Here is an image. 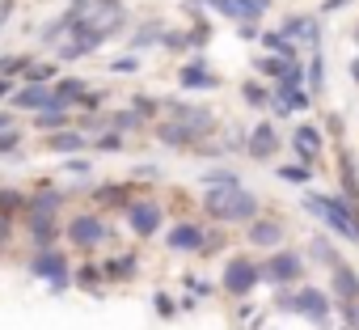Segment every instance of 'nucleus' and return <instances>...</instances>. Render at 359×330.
<instances>
[{"mask_svg":"<svg viewBox=\"0 0 359 330\" xmlns=\"http://www.w3.org/2000/svg\"><path fill=\"white\" fill-rule=\"evenodd\" d=\"M9 233H13V229H9V216H0V250H5V242H9Z\"/></svg>","mask_w":359,"mask_h":330,"instance_id":"47","label":"nucleus"},{"mask_svg":"<svg viewBox=\"0 0 359 330\" xmlns=\"http://www.w3.org/2000/svg\"><path fill=\"white\" fill-rule=\"evenodd\" d=\"M140 123H144V119H140L135 110H118V114H114V131H135Z\"/></svg>","mask_w":359,"mask_h":330,"instance_id":"37","label":"nucleus"},{"mask_svg":"<svg viewBox=\"0 0 359 330\" xmlns=\"http://www.w3.org/2000/svg\"><path fill=\"white\" fill-rule=\"evenodd\" d=\"M127 229L135 233V237H156V229H161V220H165V212H161V204H152V199H140V204H127Z\"/></svg>","mask_w":359,"mask_h":330,"instance_id":"7","label":"nucleus"},{"mask_svg":"<svg viewBox=\"0 0 359 330\" xmlns=\"http://www.w3.org/2000/svg\"><path fill=\"white\" fill-rule=\"evenodd\" d=\"M283 237H287V229H283V220H275V216H258L254 225H245V242L250 246H258V250H283Z\"/></svg>","mask_w":359,"mask_h":330,"instance_id":"10","label":"nucleus"},{"mask_svg":"<svg viewBox=\"0 0 359 330\" xmlns=\"http://www.w3.org/2000/svg\"><path fill=\"white\" fill-rule=\"evenodd\" d=\"M330 288H334V296H338V305H359V271L342 258L334 271H330Z\"/></svg>","mask_w":359,"mask_h":330,"instance_id":"16","label":"nucleus"},{"mask_svg":"<svg viewBox=\"0 0 359 330\" xmlns=\"http://www.w3.org/2000/svg\"><path fill=\"white\" fill-rule=\"evenodd\" d=\"M51 77H55V68H51V64H34V68H30V77H26V81H30V85H47V81H51Z\"/></svg>","mask_w":359,"mask_h":330,"instance_id":"38","label":"nucleus"},{"mask_svg":"<svg viewBox=\"0 0 359 330\" xmlns=\"http://www.w3.org/2000/svg\"><path fill=\"white\" fill-rule=\"evenodd\" d=\"M241 98H245V102H250V106H258V110H262V106H271V102H275V93H266V89H262V85H258V81H245V85H241Z\"/></svg>","mask_w":359,"mask_h":330,"instance_id":"32","label":"nucleus"},{"mask_svg":"<svg viewBox=\"0 0 359 330\" xmlns=\"http://www.w3.org/2000/svg\"><path fill=\"white\" fill-rule=\"evenodd\" d=\"M203 208L220 225H254L258 220V195L245 191V187H237V191H208Z\"/></svg>","mask_w":359,"mask_h":330,"instance_id":"3","label":"nucleus"},{"mask_svg":"<svg viewBox=\"0 0 359 330\" xmlns=\"http://www.w3.org/2000/svg\"><path fill=\"white\" fill-rule=\"evenodd\" d=\"M208 5H212L216 13L233 18L237 26H245V22H254V26H258V18L266 13V5H271V0H208Z\"/></svg>","mask_w":359,"mask_h":330,"instance_id":"15","label":"nucleus"},{"mask_svg":"<svg viewBox=\"0 0 359 330\" xmlns=\"http://www.w3.org/2000/svg\"><path fill=\"white\" fill-rule=\"evenodd\" d=\"M169 119L182 123V127L195 131V136H208V131L216 127V114H212L208 106H187V102H173V106H169Z\"/></svg>","mask_w":359,"mask_h":330,"instance_id":"14","label":"nucleus"},{"mask_svg":"<svg viewBox=\"0 0 359 330\" xmlns=\"http://www.w3.org/2000/svg\"><path fill=\"white\" fill-rule=\"evenodd\" d=\"M156 140H161L165 148H195V140H199V136H195V131H187L182 123H173V119H169V123H161V127H156Z\"/></svg>","mask_w":359,"mask_h":330,"instance_id":"19","label":"nucleus"},{"mask_svg":"<svg viewBox=\"0 0 359 330\" xmlns=\"http://www.w3.org/2000/svg\"><path fill=\"white\" fill-rule=\"evenodd\" d=\"M110 68H114V72H135V68H140V64H135V60H131V55H118V60H114V64H110Z\"/></svg>","mask_w":359,"mask_h":330,"instance_id":"44","label":"nucleus"},{"mask_svg":"<svg viewBox=\"0 0 359 330\" xmlns=\"http://www.w3.org/2000/svg\"><path fill=\"white\" fill-rule=\"evenodd\" d=\"M47 148H51L55 157H76V152L89 148V140H85L81 131H55V136L47 140Z\"/></svg>","mask_w":359,"mask_h":330,"instance_id":"20","label":"nucleus"},{"mask_svg":"<svg viewBox=\"0 0 359 330\" xmlns=\"http://www.w3.org/2000/svg\"><path fill=\"white\" fill-rule=\"evenodd\" d=\"M304 85H309V93H321V85H325V64H321V51H313V64H309V72H304Z\"/></svg>","mask_w":359,"mask_h":330,"instance_id":"31","label":"nucleus"},{"mask_svg":"<svg viewBox=\"0 0 359 330\" xmlns=\"http://www.w3.org/2000/svg\"><path fill=\"white\" fill-rule=\"evenodd\" d=\"M177 85H182V89H216L220 81L212 77V68H203V64H187L182 72H177Z\"/></svg>","mask_w":359,"mask_h":330,"instance_id":"22","label":"nucleus"},{"mask_svg":"<svg viewBox=\"0 0 359 330\" xmlns=\"http://www.w3.org/2000/svg\"><path fill=\"white\" fill-rule=\"evenodd\" d=\"M262 47H266L271 55H279V60H296V43H292L283 30H266V34H262Z\"/></svg>","mask_w":359,"mask_h":330,"instance_id":"24","label":"nucleus"},{"mask_svg":"<svg viewBox=\"0 0 359 330\" xmlns=\"http://www.w3.org/2000/svg\"><path fill=\"white\" fill-rule=\"evenodd\" d=\"M68 237H72V246H102L106 237H110V229H106V220L97 216V212H81V216H72V225H68Z\"/></svg>","mask_w":359,"mask_h":330,"instance_id":"9","label":"nucleus"},{"mask_svg":"<svg viewBox=\"0 0 359 330\" xmlns=\"http://www.w3.org/2000/svg\"><path fill=\"white\" fill-rule=\"evenodd\" d=\"M55 98H60V102H68V106H72V102H85V98H89V85H85V81H76V77H64V81H60V89H55Z\"/></svg>","mask_w":359,"mask_h":330,"instance_id":"28","label":"nucleus"},{"mask_svg":"<svg viewBox=\"0 0 359 330\" xmlns=\"http://www.w3.org/2000/svg\"><path fill=\"white\" fill-rule=\"evenodd\" d=\"M51 102H55V89H47V85H22V89L13 93V106H18V110H39V114H43Z\"/></svg>","mask_w":359,"mask_h":330,"instance_id":"17","label":"nucleus"},{"mask_svg":"<svg viewBox=\"0 0 359 330\" xmlns=\"http://www.w3.org/2000/svg\"><path fill=\"white\" fill-rule=\"evenodd\" d=\"M18 208H30V199H26L22 191H9V187H5V191H0V216H13Z\"/></svg>","mask_w":359,"mask_h":330,"instance_id":"33","label":"nucleus"},{"mask_svg":"<svg viewBox=\"0 0 359 330\" xmlns=\"http://www.w3.org/2000/svg\"><path fill=\"white\" fill-rule=\"evenodd\" d=\"M325 136H334V140L342 136V119L338 114H325Z\"/></svg>","mask_w":359,"mask_h":330,"instance_id":"45","label":"nucleus"},{"mask_svg":"<svg viewBox=\"0 0 359 330\" xmlns=\"http://www.w3.org/2000/svg\"><path fill=\"white\" fill-rule=\"evenodd\" d=\"M135 271V258L127 254V258H114V263H106V275L110 279H123V275H131Z\"/></svg>","mask_w":359,"mask_h":330,"instance_id":"35","label":"nucleus"},{"mask_svg":"<svg viewBox=\"0 0 359 330\" xmlns=\"http://www.w3.org/2000/svg\"><path fill=\"white\" fill-rule=\"evenodd\" d=\"M351 81H355V85H359V55H355V60H351Z\"/></svg>","mask_w":359,"mask_h":330,"instance_id":"49","label":"nucleus"},{"mask_svg":"<svg viewBox=\"0 0 359 330\" xmlns=\"http://www.w3.org/2000/svg\"><path fill=\"white\" fill-rule=\"evenodd\" d=\"M93 148H102V152H123V131H106V136H97Z\"/></svg>","mask_w":359,"mask_h":330,"instance_id":"34","label":"nucleus"},{"mask_svg":"<svg viewBox=\"0 0 359 330\" xmlns=\"http://www.w3.org/2000/svg\"><path fill=\"white\" fill-rule=\"evenodd\" d=\"M275 309H279V313H300V317H309L317 330H330V322H334V305H330L325 288H317V284L283 288V292L275 296Z\"/></svg>","mask_w":359,"mask_h":330,"instance_id":"2","label":"nucleus"},{"mask_svg":"<svg viewBox=\"0 0 359 330\" xmlns=\"http://www.w3.org/2000/svg\"><path fill=\"white\" fill-rule=\"evenodd\" d=\"M187 288H195V292H199V296H208V292H212V284H203V279H199V275H187Z\"/></svg>","mask_w":359,"mask_h":330,"instance_id":"46","label":"nucleus"},{"mask_svg":"<svg viewBox=\"0 0 359 330\" xmlns=\"http://www.w3.org/2000/svg\"><path fill=\"white\" fill-rule=\"evenodd\" d=\"M342 5H346V0H325V5H321V13H338Z\"/></svg>","mask_w":359,"mask_h":330,"instance_id":"48","label":"nucleus"},{"mask_svg":"<svg viewBox=\"0 0 359 330\" xmlns=\"http://www.w3.org/2000/svg\"><path fill=\"white\" fill-rule=\"evenodd\" d=\"M64 123H68V102H60V98H55V102L39 114V127L55 136V131H64Z\"/></svg>","mask_w":359,"mask_h":330,"instance_id":"25","label":"nucleus"},{"mask_svg":"<svg viewBox=\"0 0 359 330\" xmlns=\"http://www.w3.org/2000/svg\"><path fill=\"white\" fill-rule=\"evenodd\" d=\"M18 144H22V131H18V127L0 131V157H13V152H18Z\"/></svg>","mask_w":359,"mask_h":330,"instance_id":"36","label":"nucleus"},{"mask_svg":"<svg viewBox=\"0 0 359 330\" xmlns=\"http://www.w3.org/2000/svg\"><path fill=\"white\" fill-rule=\"evenodd\" d=\"M338 178H342V199L359 204V165H355L351 148H338Z\"/></svg>","mask_w":359,"mask_h":330,"instance_id":"18","label":"nucleus"},{"mask_svg":"<svg viewBox=\"0 0 359 330\" xmlns=\"http://www.w3.org/2000/svg\"><path fill=\"white\" fill-rule=\"evenodd\" d=\"M131 110H135V114H140V119H152V114H156V102H152V98H144V93H140V98H135V102H131Z\"/></svg>","mask_w":359,"mask_h":330,"instance_id":"39","label":"nucleus"},{"mask_svg":"<svg viewBox=\"0 0 359 330\" xmlns=\"http://www.w3.org/2000/svg\"><path fill=\"white\" fill-rule=\"evenodd\" d=\"M279 178L292 183V187H309V183H313V165H304V161H296V165H279Z\"/></svg>","mask_w":359,"mask_h":330,"instance_id":"29","label":"nucleus"},{"mask_svg":"<svg viewBox=\"0 0 359 330\" xmlns=\"http://www.w3.org/2000/svg\"><path fill=\"white\" fill-rule=\"evenodd\" d=\"M342 330H346V326H342Z\"/></svg>","mask_w":359,"mask_h":330,"instance_id":"52","label":"nucleus"},{"mask_svg":"<svg viewBox=\"0 0 359 330\" xmlns=\"http://www.w3.org/2000/svg\"><path fill=\"white\" fill-rule=\"evenodd\" d=\"M30 271H34L39 279H47L51 292H64V288H68V258H64L60 250H39V254L30 258Z\"/></svg>","mask_w":359,"mask_h":330,"instance_id":"6","label":"nucleus"},{"mask_svg":"<svg viewBox=\"0 0 359 330\" xmlns=\"http://www.w3.org/2000/svg\"><path fill=\"white\" fill-rule=\"evenodd\" d=\"M279 144H283V140H279V127H275V123H266V119H262V123H254V131L245 136V152H250L254 161H271V157L279 152Z\"/></svg>","mask_w":359,"mask_h":330,"instance_id":"12","label":"nucleus"},{"mask_svg":"<svg viewBox=\"0 0 359 330\" xmlns=\"http://www.w3.org/2000/svg\"><path fill=\"white\" fill-rule=\"evenodd\" d=\"M165 246H169L173 254H203V250H208V233H203V225L182 220V225H173V229L165 233Z\"/></svg>","mask_w":359,"mask_h":330,"instance_id":"8","label":"nucleus"},{"mask_svg":"<svg viewBox=\"0 0 359 330\" xmlns=\"http://www.w3.org/2000/svg\"><path fill=\"white\" fill-rule=\"evenodd\" d=\"M9 127H13V119H9L5 110H0V131H9Z\"/></svg>","mask_w":359,"mask_h":330,"instance_id":"50","label":"nucleus"},{"mask_svg":"<svg viewBox=\"0 0 359 330\" xmlns=\"http://www.w3.org/2000/svg\"><path fill=\"white\" fill-rule=\"evenodd\" d=\"M152 305H156V313H161V317H173V313H177V305H173L165 292H156V296H152Z\"/></svg>","mask_w":359,"mask_h":330,"instance_id":"42","label":"nucleus"},{"mask_svg":"<svg viewBox=\"0 0 359 330\" xmlns=\"http://www.w3.org/2000/svg\"><path fill=\"white\" fill-rule=\"evenodd\" d=\"M64 204V195L60 191H39L34 199H30V208H26V216H55V208Z\"/></svg>","mask_w":359,"mask_h":330,"instance_id":"27","label":"nucleus"},{"mask_svg":"<svg viewBox=\"0 0 359 330\" xmlns=\"http://www.w3.org/2000/svg\"><path fill=\"white\" fill-rule=\"evenodd\" d=\"M309 258H313V263H321V267H330V271L342 263V254H338V250L330 246V237H321V233L309 242Z\"/></svg>","mask_w":359,"mask_h":330,"instance_id":"23","label":"nucleus"},{"mask_svg":"<svg viewBox=\"0 0 359 330\" xmlns=\"http://www.w3.org/2000/svg\"><path fill=\"white\" fill-rule=\"evenodd\" d=\"M342 326L346 330H359V305H342Z\"/></svg>","mask_w":359,"mask_h":330,"instance_id":"43","label":"nucleus"},{"mask_svg":"<svg viewBox=\"0 0 359 330\" xmlns=\"http://www.w3.org/2000/svg\"><path fill=\"white\" fill-rule=\"evenodd\" d=\"M258 284H262V267H258L254 258H229V263H224L220 288H224L229 296H250Z\"/></svg>","mask_w":359,"mask_h":330,"instance_id":"5","label":"nucleus"},{"mask_svg":"<svg viewBox=\"0 0 359 330\" xmlns=\"http://www.w3.org/2000/svg\"><path fill=\"white\" fill-rule=\"evenodd\" d=\"M26 225H30V237L39 242V250H55V233H60L55 216H26Z\"/></svg>","mask_w":359,"mask_h":330,"instance_id":"21","label":"nucleus"},{"mask_svg":"<svg viewBox=\"0 0 359 330\" xmlns=\"http://www.w3.org/2000/svg\"><path fill=\"white\" fill-rule=\"evenodd\" d=\"M5 93H9V81H5V77H0V98H5Z\"/></svg>","mask_w":359,"mask_h":330,"instance_id":"51","label":"nucleus"},{"mask_svg":"<svg viewBox=\"0 0 359 330\" xmlns=\"http://www.w3.org/2000/svg\"><path fill=\"white\" fill-rule=\"evenodd\" d=\"M321 148H325V131H321L317 123H300V127L292 131V152H296L304 165H313V161L321 157Z\"/></svg>","mask_w":359,"mask_h":330,"instance_id":"13","label":"nucleus"},{"mask_svg":"<svg viewBox=\"0 0 359 330\" xmlns=\"http://www.w3.org/2000/svg\"><path fill=\"white\" fill-rule=\"evenodd\" d=\"M203 187L208 191H237L241 187V174L237 170H208L203 174Z\"/></svg>","mask_w":359,"mask_h":330,"instance_id":"26","label":"nucleus"},{"mask_svg":"<svg viewBox=\"0 0 359 330\" xmlns=\"http://www.w3.org/2000/svg\"><path fill=\"white\" fill-rule=\"evenodd\" d=\"M97 199H102V204H127V191H123V187H102Z\"/></svg>","mask_w":359,"mask_h":330,"instance_id":"40","label":"nucleus"},{"mask_svg":"<svg viewBox=\"0 0 359 330\" xmlns=\"http://www.w3.org/2000/svg\"><path fill=\"white\" fill-rule=\"evenodd\" d=\"M152 39H165V26H161V22L140 26V30H135V39H131V47H135V51H144V47H152Z\"/></svg>","mask_w":359,"mask_h":330,"instance_id":"30","label":"nucleus"},{"mask_svg":"<svg viewBox=\"0 0 359 330\" xmlns=\"http://www.w3.org/2000/svg\"><path fill=\"white\" fill-rule=\"evenodd\" d=\"M262 279L266 284H275L279 292L283 288H300V279H304V254L300 250H275L266 263H262Z\"/></svg>","mask_w":359,"mask_h":330,"instance_id":"4","label":"nucleus"},{"mask_svg":"<svg viewBox=\"0 0 359 330\" xmlns=\"http://www.w3.org/2000/svg\"><path fill=\"white\" fill-rule=\"evenodd\" d=\"M300 204H304V212L317 216L325 229H334L338 237H346V242L359 246V204H351V199H342V195H321V191H304Z\"/></svg>","mask_w":359,"mask_h":330,"instance_id":"1","label":"nucleus"},{"mask_svg":"<svg viewBox=\"0 0 359 330\" xmlns=\"http://www.w3.org/2000/svg\"><path fill=\"white\" fill-rule=\"evenodd\" d=\"M97 279H102V271H97V267H81V271H76V284H81V288H93Z\"/></svg>","mask_w":359,"mask_h":330,"instance_id":"41","label":"nucleus"},{"mask_svg":"<svg viewBox=\"0 0 359 330\" xmlns=\"http://www.w3.org/2000/svg\"><path fill=\"white\" fill-rule=\"evenodd\" d=\"M292 43H300V47H309V51H321V26H317V18H309V13H292V18H283V26H279Z\"/></svg>","mask_w":359,"mask_h":330,"instance_id":"11","label":"nucleus"}]
</instances>
